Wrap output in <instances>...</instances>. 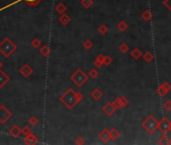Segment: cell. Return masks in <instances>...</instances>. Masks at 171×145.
<instances>
[{"instance_id": "1", "label": "cell", "mask_w": 171, "mask_h": 145, "mask_svg": "<svg viewBox=\"0 0 171 145\" xmlns=\"http://www.w3.org/2000/svg\"><path fill=\"white\" fill-rule=\"evenodd\" d=\"M60 101L63 103L66 109L73 110L75 106L79 104L77 100V95H75V91H74L73 88H69L65 93L60 97Z\"/></svg>"}, {"instance_id": "2", "label": "cell", "mask_w": 171, "mask_h": 145, "mask_svg": "<svg viewBox=\"0 0 171 145\" xmlns=\"http://www.w3.org/2000/svg\"><path fill=\"white\" fill-rule=\"evenodd\" d=\"M16 50H17V46L10 38L5 37L0 42V54L4 57H9L14 51H16Z\"/></svg>"}, {"instance_id": "3", "label": "cell", "mask_w": 171, "mask_h": 145, "mask_svg": "<svg viewBox=\"0 0 171 145\" xmlns=\"http://www.w3.org/2000/svg\"><path fill=\"white\" fill-rule=\"evenodd\" d=\"M158 124L159 121L154 117L153 115H149L143 122H142L141 126L148 134H154L156 130H158Z\"/></svg>"}, {"instance_id": "4", "label": "cell", "mask_w": 171, "mask_h": 145, "mask_svg": "<svg viewBox=\"0 0 171 145\" xmlns=\"http://www.w3.org/2000/svg\"><path fill=\"white\" fill-rule=\"evenodd\" d=\"M70 79L75 86L79 87V88H80V87H83L88 82L89 75L86 74V72L82 69H78L74 72V74L70 75Z\"/></svg>"}, {"instance_id": "5", "label": "cell", "mask_w": 171, "mask_h": 145, "mask_svg": "<svg viewBox=\"0 0 171 145\" xmlns=\"http://www.w3.org/2000/svg\"><path fill=\"white\" fill-rule=\"evenodd\" d=\"M170 122L171 121L166 117H163L159 121L158 130L161 132V134H167L170 132Z\"/></svg>"}, {"instance_id": "6", "label": "cell", "mask_w": 171, "mask_h": 145, "mask_svg": "<svg viewBox=\"0 0 171 145\" xmlns=\"http://www.w3.org/2000/svg\"><path fill=\"white\" fill-rule=\"evenodd\" d=\"M12 117L11 112L5 106H0V124H5L7 121Z\"/></svg>"}, {"instance_id": "7", "label": "cell", "mask_w": 171, "mask_h": 145, "mask_svg": "<svg viewBox=\"0 0 171 145\" xmlns=\"http://www.w3.org/2000/svg\"><path fill=\"white\" fill-rule=\"evenodd\" d=\"M116 110L117 109L115 108V106H114V104L112 102H108L106 105H104L102 108L103 113L105 114L107 117H111V116L116 112Z\"/></svg>"}, {"instance_id": "8", "label": "cell", "mask_w": 171, "mask_h": 145, "mask_svg": "<svg viewBox=\"0 0 171 145\" xmlns=\"http://www.w3.org/2000/svg\"><path fill=\"white\" fill-rule=\"evenodd\" d=\"M99 138L103 143H108L111 140V134H110V130L108 129H103L101 132L99 133Z\"/></svg>"}, {"instance_id": "9", "label": "cell", "mask_w": 171, "mask_h": 145, "mask_svg": "<svg viewBox=\"0 0 171 145\" xmlns=\"http://www.w3.org/2000/svg\"><path fill=\"white\" fill-rule=\"evenodd\" d=\"M19 72L21 74V76H23L24 78H28V77H30L31 74L33 72V69L29 66V65H23L20 69H19Z\"/></svg>"}, {"instance_id": "10", "label": "cell", "mask_w": 171, "mask_h": 145, "mask_svg": "<svg viewBox=\"0 0 171 145\" xmlns=\"http://www.w3.org/2000/svg\"><path fill=\"white\" fill-rule=\"evenodd\" d=\"M23 142L24 144H27V145H31V144H37L39 143V139L35 136L34 134L32 133H29L25 135V137L23 138Z\"/></svg>"}, {"instance_id": "11", "label": "cell", "mask_w": 171, "mask_h": 145, "mask_svg": "<svg viewBox=\"0 0 171 145\" xmlns=\"http://www.w3.org/2000/svg\"><path fill=\"white\" fill-rule=\"evenodd\" d=\"M9 81H10V78L5 74V72L0 69V88H3Z\"/></svg>"}, {"instance_id": "12", "label": "cell", "mask_w": 171, "mask_h": 145, "mask_svg": "<svg viewBox=\"0 0 171 145\" xmlns=\"http://www.w3.org/2000/svg\"><path fill=\"white\" fill-rule=\"evenodd\" d=\"M104 60H105V56L103 54H100L97 56L96 60L94 62V66L98 67V69H101V67L104 66Z\"/></svg>"}, {"instance_id": "13", "label": "cell", "mask_w": 171, "mask_h": 145, "mask_svg": "<svg viewBox=\"0 0 171 145\" xmlns=\"http://www.w3.org/2000/svg\"><path fill=\"white\" fill-rule=\"evenodd\" d=\"M157 143L159 145H170L171 139L167 136V134H162L161 135V137H159Z\"/></svg>"}, {"instance_id": "14", "label": "cell", "mask_w": 171, "mask_h": 145, "mask_svg": "<svg viewBox=\"0 0 171 145\" xmlns=\"http://www.w3.org/2000/svg\"><path fill=\"white\" fill-rule=\"evenodd\" d=\"M9 134L13 137H18L21 134V129L17 126V125H13V126L9 129Z\"/></svg>"}, {"instance_id": "15", "label": "cell", "mask_w": 171, "mask_h": 145, "mask_svg": "<svg viewBox=\"0 0 171 145\" xmlns=\"http://www.w3.org/2000/svg\"><path fill=\"white\" fill-rule=\"evenodd\" d=\"M152 17H153V14H152V12L149 9H146V10H144L141 14V18L143 19L145 22H149L152 19Z\"/></svg>"}, {"instance_id": "16", "label": "cell", "mask_w": 171, "mask_h": 145, "mask_svg": "<svg viewBox=\"0 0 171 145\" xmlns=\"http://www.w3.org/2000/svg\"><path fill=\"white\" fill-rule=\"evenodd\" d=\"M142 56H143V54H142L141 50H139L138 47L133 48L132 51H131V56H132L135 61H138V60L140 59V57H142Z\"/></svg>"}, {"instance_id": "17", "label": "cell", "mask_w": 171, "mask_h": 145, "mask_svg": "<svg viewBox=\"0 0 171 145\" xmlns=\"http://www.w3.org/2000/svg\"><path fill=\"white\" fill-rule=\"evenodd\" d=\"M50 52H51L50 47H49V46H46V45L42 46L39 48V54H40L42 56H44V57L49 56L50 55Z\"/></svg>"}, {"instance_id": "18", "label": "cell", "mask_w": 171, "mask_h": 145, "mask_svg": "<svg viewBox=\"0 0 171 145\" xmlns=\"http://www.w3.org/2000/svg\"><path fill=\"white\" fill-rule=\"evenodd\" d=\"M103 97V93L101 90L99 89H94L91 93V98H93L95 101H99Z\"/></svg>"}, {"instance_id": "19", "label": "cell", "mask_w": 171, "mask_h": 145, "mask_svg": "<svg viewBox=\"0 0 171 145\" xmlns=\"http://www.w3.org/2000/svg\"><path fill=\"white\" fill-rule=\"evenodd\" d=\"M59 21L63 24V25H68V24L70 22V17L68 15V14L64 13L59 17Z\"/></svg>"}, {"instance_id": "20", "label": "cell", "mask_w": 171, "mask_h": 145, "mask_svg": "<svg viewBox=\"0 0 171 145\" xmlns=\"http://www.w3.org/2000/svg\"><path fill=\"white\" fill-rule=\"evenodd\" d=\"M54 9H55V11L56 12H58L59 14H60V15H61V14H64V13H65L66 12V9H68V8H66V6L65 5V4L64 3H59V4H56V5H55V7H54Z\"/></svg>"}, {"instance_id": "21", "label": "cell", "mask_w": 171, "mask_h": 145, "mask_svg": "<svg viewBox=\"0 0 171 145\" xmlns=\"http://www.w3.org/2000/svg\"><path fill=\"white\" fill-rule=\"evenodd\" d=\"M142 57H143L144 62H147V64H149V62H151L152 61L154 60V56H153V54H152L151 51H146L145 54H143Z\"/></svg>"}, {"instance_id": "22", "label": "cell", "mask_w": 171, "mask_h": 145, "mask_svg": "<svg viewBox=\"0 0 171 145\" xmlns=\"http://www.w3.org/2000/svg\"><path fill=\"white\" fill-rule=\"evenodd\" d=\"M117 28H118L119 31L125 32L128 30V23L126 21H124V20H121L120 22L117 24Z\"/></svg>"}, {"instance_id": "23", "label": "cell", "mask_w": 171, "mask_h": 145, "mask_svg": "<svg viewBox=\"0 0 171 145\" xmlns=\"http://www.w3.org/2000/svg\"><path fill=\"white\" fill-rule=\"evenodd\" d=\"M110 134H111V140H113V141H116V140L120 137V132H119V130L116 128L111 129Z\"/></svg>"}, {"instance_id": "24", "label": "cell", "mask_w": 171, "mask_h": 145, "mask_svg": "<svg viewBox=\"0 0 171 145\" xmlns=\"http://www.w3.org/2000/svg\"><path fill=\"white\" fill-rule=\"evenodd\" d=\"M93 4H94L93 0H82V1H80V5L86 9H89L90 7H92Z\"/></svg>"}, {"instance_id": "25", "label": "cell", "mask_w": 171, "mask_h": 145, "mask_svg": "<svg viewBox=\"0 0 171 145\" xmlns=\"http://www.w3.org/2000/svg\"><path fill=\"white\" fill-rule=\"evenodd\" d=\"M108 31H109V28H108L107 25H105V24H101V25L98 27V32L100 33V35H102L108 33Z\"/></svg>"}, {"instance_id": "26", "label": "cell", "mask_w": 171, "mask_h": 145, "mask_svg": "<svg viewBox=\"0 0 171 145\" xmlns=\"http://www.w3.org/2000/svg\"><path fill=\"white\" fill-rule=\"evenodd\" d=\"M93 46H94V43H93V41L91 40H86L83 42V47L87 51H90Z\"/></svg>"}, {"instance_id": "27", "label": "cell", "mask_w": 171, "mask_h": 145, "mask_svg": "<svg viewBox=\"0 0 171 145\" xmlns=\"http://www.w3.org/2000/svg\"><path fill=\"white\" fill-rule=\"evenodd\" d=\"M39 120L36 116H30L29 119H28V123H29L30 126H36V125L39 124Z\"/></svg>"}, {"instance_id": "28", "label": "cell", "mask_w": 171, "mask_h": 145, "mask_svg": "<svg viewBox=\"0 0 171 145\" xmlns=\"http://www.w3.org/2000/svg\"><path fill=\"white\" fill-rule=\"evenodd\" d=\"M156 93H157V95H158L159 97H161V98H163V97H165L166 95H167V92L165 91V89H164L161 85L158 87L157 90H156Z\"/></svg>"}, {"instance_id": "29", "label": "cell", "mask_w": 171, "mask_h": 145, "mask_svg": "<svg viewBox=\"0 0 171 145\" xmlns=\"http://www.w3.org/2000/svg\"><path fill=\"white\" fill-rule=\"evenodd\" d=\"M28 6H32V7H34V6H37L41 2V0H23Z\"/></svg>"}, {"instance_id": "30", "label": "cell", "mask_w": 171, "mask_h": 145, "mask_svg": "<svg viewBox=\"0 0 171 145\" xmlns=\"http://www.w3.org/2000/svg\"><path fill=\"white\" fill-rule=\"evenodd\" d=\"M30 45L33 48H39L41 46V41L39 40V38H33V40L30 41Z\"/></svg>"}, {"instance_id": "31", "label": "cell", "mask_w": 171, "mask_h": 145, "mask_svg": "<svg viewBox=\"0 0 171 145\" xmlns=\"http://www.w3.org/2000/svg\"><path fill=\"white\" fill-rule=\"evenodd\" d=\"M89 77L90 78H92V79H96V78H98L99 77V72H98V70H96L94 67V69H91L90 70V72H89Z\"/></svg>"}, {"instance_id": "32", "label": "cell", "mask_w": 171, "mask_h": 145, "mask_svg": "<svg viewBox=\"0 0 171 145\" xmlns=\"http://www.w3.org/2000/svg\"><path fill=\"white\" fill-rule=\"evenodd\" d=\"M128 51H129V46H128L127 43H122V45L119 46V51L122 52V54H126V52H128Z\"/></svg>"}, {"instance_id": "33", "label": "cell", "mask_w": 171, "mask_h": 145, "mask_svg": "<svg viewBox=\"0 0 171 145\" xmlns=\"http://www.w3.org/2000/svg\"><path fill=\"white\" fill-rule=\"evenodd\" d=\"M113 104H114V106H115V108L118 110V109H121V108H123V106H122V103H121V100H120V98H118L117 99H115L112 102Z\"/></svg>"}, {"instance_id": "34", "label": "cell", "mask_w": 171, "mask_h": 145, "mask_svg": "<svg viewBox=\"0 0 171 145\" xmlns=\"http://www.w3.org/2000/svg\"><path fill=\"white\" fill-rule=\"evenodd\" d=\"M163 109L167 112H171V101L167 100L163 103Z\"/></svg>"}, {"instance_id": "35", "label": "cell", "mask_w": 171, "mask_h": 145, "mask_svg": "<svg viewBox=\"0 0 171 145\" xmlns=\"http://www.w3.org/2000/svg\"><path fill=\"white\" fill-rule=\"evenodd\" d=\"M21 1H23V0H16V1H14V2H12V3H9V4H7V5H5V6H3V7L0 8V11L5 10V9H7V8H9V7H11L12 5H15V4L19 3V2H21Z\"/></svg>"}, {"instance_id": "36", "label": "cell", "mask_w": 171, "mask_h": 145, "mask_svg": "<svg viewBox=\"0 0 171 145\" xmlns=\"http://www.w3.org/2000/svg\"><path fill=\"white\" fill-rule=\"evenodd\" d=\"M113 62V59L110 56H105V60H104V66H110Z\"/></svg>"}, {"instance_id": "37", "label": "cell", "mask_w": 171, "mask_h": 145, "mask_svg": "<svg viewBox=\"0 0 171 145\" xmlns=\"http://www.w3.org/2000/svg\"><path fill=\"white\" fill-rule=\"evenodd\" d=\"M121 100V103H122V106H123V108H126L128 104H129V101H128V99L126 98V97L124 96H122V97H119Z\"/></svg>"}, {"instance_id": "38", "label": "cell", "mask_w": 171, "mask_h": 145, "mask_svg": "<svg viewBox=\"0 0 171 145\" xmlns=\"http://www.w3.org/2000/svg\"><path fill=\"white\" fill-rule=\"evenodd\" d=\"M21 133H22V134H24V135H27V134L31 133L29 126H27V125H25V126H23L22 129H21Z\"/></svg>"}, {"instance_id": "39", "label": "cell", "mask_w": 171, "mask_h": 145, "mask_svg": "<svg viewBox=\"0 0 171 145\" xmlns=\"http://www.w3.org/2000/svg\"><path fill=\"white\" fill-rule=\"evenodd\" d=\"M86 143V141H85V139L83 138V137H78V138H75V144H77V145H84Z\"/></svg>"}, {"instance_id": "40", "label": "cell", "mask_w": 171, "mask_h": 145, "mask_svg": "<svg viewBox=\"0 0 171 145\" xmlns=\"http://www.w3.org/2000/svg\"><path fill=\"white\" fill-rule=\"evenodd\" d=\"M161 86L163 87V88L165 89V91L167 92V93H168V92H170V91H171V85L168 83V82H164V83L161 84Z\"/></svg>"}, {"instance_id": "41", "label": "cell", "mask_w": 171, "mask_h": 145, "mask_svg": "<svg viewBox=\"0 0 171 145\" xmlns=\"http://www.w3.org/2000/svg\"><path fill=\"white\" fill-rule=\"evenodd\" d=\"M163 5L171 12V0H164V1H163Z\"/></svg>"}, {"instance_id": "42", "label": "cell", "mask_w": 171, "mask_h": 145, "mask_svg": "<svg viewBox=\"0 0 171 145\" xmlns=\"http://www.w3.org/2000/svg\"><path fill=\"white\" fill-rule=\"evenodd\" d=\"M75 95H77V100L78 102H82V100L84 99V95L80 93V92H75Z\"/></svg>"}, {"instance_id": "43", "label": "cell", "mask_w": 171, "mask_h": 145, "mask_svg": "<svg viewBox=\"0 0 171 145\" xmlns=\"http://www.w3.org/2000/svg\"><path fill=\"white\" fill-rule=\"evenodd\" d=\"M1 67H2V62H0V69H1Z\"/></svg>"}, {"instance_id": "44", "label": "cell", "mask_w": 171, "mask_h": 145, "mask_svg": "<svg viewBox=\"0 0 171 145\" xmlns=\"http://www.w3.org/2000/svg\"><path fill=\"white\" fill-rule=\"evenodd\" d=\"M170 132H171V122H170Z\"/></svg>"}]
</instances>
